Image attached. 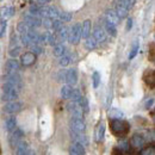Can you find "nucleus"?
Instances as JSON below:
<instances>
[{
  "label": "nucleus",
  "instance_id": "a19ab883",
  "mask_svg": "<svg viewBox=\"0 0 155 155\" xmlns=\"http://www.w3.org/2000/svg\"><path fill=\"white\" fill-rule=\"evenodd\" d=\"M53 20L54 19H50V18H44L42 20V25L45 28V29H51L53 26Z\"/></svg>",
  "mask_w": 155,
  "mask_h": 155
},
{
  "label": "nucleus",
  "instance_id": "4be33fe9",
  "mask_svg": "<svg viewBox=\"0 0 155 155\" xmlns=\"http://www.w3.org/2000/svg\"><path fill=\"white\" fill-rule=\"evenodd\" d=\"M56 38H58V42H64L68 39V34H69V29L67 26H62L58 31H56Z\"/></svg>",
  "mask_w": 155,
  "mask_h": 155
},
{
  "label": "nucleus",
  "instance_id": "aec40b11",
  "mask_svg": "<svg viewBox=\"0 0 155 155\" xmlns=\"http://www.w3.org/2000/svg\"><path fill=\"white\" fill-rule=\"evenodd\" d=\"M130 143L135 148H142L143 144H144V138H143V136L140 135V134H135V135H133V137H131Z\"/></svg>",
  "mask_w": 155,
  "mask_h": 155
},
{
  "label": "nucleus",
  "instance_id": "1a4fd4ad",
  "mask_svg": "<svg viewBox=\"0 0 155 155\" xmlns=\"http://www.w3.org/2000/svg\"><path fill=\"white\" fill-rule=\"evenodd\" d=\"M67 110L69 111V114L72 117H78V118H84V112L81 110V107L79 106V104L75 101H69L67 105Z\"/></svg>",
  "mask_w": 155,
  "mask_h": 155
},
{
  "label": "nucleus",
  "instance_id": "f257e3e1",
  "mask_svg": "<svg viewBox=\"0 0 155 155\" xmlns=\"http://www.w3.org/2000/svg\"><path fill=\"white\" fill-rule=\"evenodd\" d=\"M110 128H111L112 133L116 136H123L125 134H128L130 127H129V123L127 120L115 118L114 120L110 122Z\"/></svg>",
  "mask_w": 155,
  "mask_h": 155
},
{
  "label": "nucleus",
  "instance_id": "e433bc0d",
  "mask_svg": "<svg viewBox=\"0 0 155 155\" xmlns=\"http://www.w3.org/2000/svg\"><path fill=\"white\" fill-rule=\"evenodd\" d=\"M92 81H93V87L97 88L100 84V74L98 72H94L93 75H92Z\"/></svg>",
  "mask_w": 155,
  "mask_h": 155
},
{
  "label": "nucleus",
  "instance_id": "4c0bfd02",
  "mask_svg": "<svg viewBox=\"0 0 155 155\" xmlns=\"http://www.w3.org/2000/svg\"><path fill=\"white\" fill-rule=\"evenodd\" d=\"M63 26V24H62V21L58 19H54L53 20V26H51V30H54V31H58Z\"/></svg>",
  "mask_w": 155,
  "mask_h": 155
},
{
  "label": "nucleus",
  "instance_id": "f3484780",
  "mask_svg": "<svg viewBox=\"0 0 155 155\" xmlns=\"http://www.w3.org/2000/svg\"><path fill=\"white\" fill-rule=\"evenodd\" d=\"M91 35V20L86 19L81 24V37L82 38H87Z\"/></svg>",
  "mask_w": 155,
  "mask_h": 155
},
{
  "label": "nucleus",
  "instance_id": "3c124183",
  "mask_svg": "<svg viewBox=\"0 0 155 155\" xmlns=\"http://www.w3.org/2000/svg\"><path fill=\"white\" fill-rule=\"evenodd\" d=\"M26 155H36V154H35V152H34V150L29 149V150H28V153H26Z\"/></svg>",
  "mask_w": 155,
  "mask_h": 155
},
{
  "label": "nucleus",
  "instance_id": "49530a36",
  "mask_svg": "<svg viewBox=\"0 0 155 155\" xmlns=\"http://www.w3.org/2000/svg\"><path fill=\"white\" fill-rule=\"evenodd\" d=\"M119 146H120V148H123L124 150H128V148H129V147H128V142H127V141H122V142L119 143Z\"/></svg>",
  "mask_w": 155,
  "mask_h": 155
},
{
  "label": "nucleus",
  "instance_id": "412c9836",
  "mask_svg": "<svg viewBox=\"0 0 155 155\" xmlns=\"http://www.w3.org/2000/svg\"><path fill=\"white\" fill-rule=\"evenodd\" d=\"M15 15V7H2L0 11V18L1 20H6L11 18Z\"/></svg>",
  "mask_w": 155,
  "mask_h": 155
},
{
  "label": "nucleus",
  "instance_id": "72a5a7b5",
  "mask_svg": "<svg viewBox=\"0 0 155 155\" xmlns=\"http://www.w3.org/2000/svg\"><path fill=\"white\" fill-rule=\"evenodd\" d=\"M28 48L31 50L30 53H32V54H35V55H36V54H42V53H43V48H42L39 44H31V45H29Z\"/></svg>",
  "mask_w": 155,
  "mask_h": 155
},
{
  "label": "nucleus",
  "instance_id": "4468645a",
  "mask_svg": "<svg viewBox=\"0 0 155 155\" xmlns=\"http://www.w3.org/2000/svg\"><path fill=\"white\" fill-rule=\"evenodd\" d=\"M93 38L97 41V43H103L106 41V32L103 28L96 26L94 31H93Z\"/></svg>",
  "mask_w": 155,
  "mask_h": 155
},
{
  "label": "nucleus",
  "instance_id": "c03bdc74",
  "mask_svg": "<svg viewBox=\"0 0 155 155\" xmlns=\"http://www.w3.org/2000/svg\"><path fill=\"white\" fill-rule=\"evenodd\" d=\"M153 153H154V149L150 147V148H144V149H142L140 155H153Z\"/></svg>",
  "mask_w": 155,
  "mask_h": 155
},
{
  "label": "nucleus",
  "instance_id": "cd10ccee",
  "mask_svg": "<svg viewBox=\"0 0 155 155\" xmlns=\"http://www.w3.org/2000/svg\"><path fill=\"white\" fill-rule=\"evenodd\" d=\"M69 152H73L78 155H85V147L82 144H80L79 142H74L71 147V150Z\"/></svg>",
  "mask_w": 155,
  "mask_h": 155
},
{
  "label": "nucleus",
  "instance_id": "5701e85b",
  "mask_svg": "<svg viewBox=\"0 0 155 155\" xmlns=\"http://www.w3.org/2000/svg\"><path fill=\"white\" fill-rule=\"evenodd\" d=\"M144 81H146V84L147 85H149L150 87H154V84H155V74H154V71H152V69H148V71H146V73H144Z\"/></svg>",
  "mask_w": 155,
  "mask_h": 155
},
{
  "label": "nucleus",
  "instance_id": "f8f14e48",
  "mask_svg": "<svg viewBox=\"0 0 155 155\" xmlns=\"http://www.w3.org/2000/svg\"><path fill=\"white\" fill-rule=\"evenodd\" d=\"M35 61H36V55L29 51V53H25V54H23V55L20 56L19 63H21V64L25 66V67H29V66L34 64Z\"/></svg>",
  "mask_w": 155,
  "mask_h": 155
},
{
  "label": "nucleus",
  "instance_id": "7c9ffc66",
  "mask_svg": "<svg viewBox=\"0 0 155 155\" xmlns=\"http://www.w3.org/2000/svg\"><path fill=\"white\" fill-rule=\"evenodd\" d=\"M78 104H79V106L81 107V110H82V112H84V115L85 114H87L88 111H90V106H88V101H87V99L85 97H81L80 98V100L78 101Z\"/></svg>",
  "mask_w": 155,
  "mask_h": 155
},
{
  "label": "nucleus",
  "instance_id": "6e6552de",
  "mask_svg": "<svg viewBox=\"0 0 155 155\" xmlns=\"http://www.w3.org/2000/svg\"><path fill=\"white\" fill-rule=\"evenodd\" d=\"M24 23L31 28V29H36V28H39L42 25V19L39 17H36V16H32V15H25L24 16Z\"/></svg>",
  "mask_w": 155,
  "mask_h": 155
},
{
  "label": "nucleus",
  "instance_id": "de8ad7c7",
  "mask_svg": "<svg viewBox=\"0 0 155 155\" xmlns=\"http://www.w3.org/2000/svg\"><path fill=\"white\" fill-rule=\"evenodd\" d=\"M133 28V19L131 18H128V21H127V30H130Z\"/></svg>",
  "mask_w": 155,
  "mask_h": 155
},
{
  "label": "nucleus",
  "instance_id": "f704fd0d",
  "mask_svg": "<svg viewBox=\"0 0 155 155\" xmlns=\"http://www.w3.org/2000/svg\"><path fill=\"white\" fill-rule=\"evenodd\" d=\"M137 53H138V42L135 41V42H134V44H133L131 51H130V54H129V60H133V58L137 55Z\"/></svg>",
  "mask_w": 155,
  "mask_h": 155
},
{
  "label": "nucleus",
  "instance_id": "79ce46f5",
  "mask_svg": "<svg viewBox=\"0 0 155 155\" xmlns=\"http://www.w3.org/2000/svg\"><path fill=\"white\" fill-rule=\"evenodd\" d=\"M19 54H20V48H19V47L11 48V50H10V55H11L12 58H17Z\"/></svg>",
  "mask_w": 155,
  "mask_h": 155
},
{
  "label": "nucleus",
  "instance_id": "a211bd4d",
  "mask_svg": "<svg viewBox=\"0 0 155 155\" xmlns=\"http://www.w3.org/2000/svg\"><path fill=\"white\" fill-rule=\"evenodd\" d=\"M71 135L72 137L75 140V142H79L80 144H82L84 147L88 144V138L85 134H81V133H74V131H71Z\"/></svg>",
  "mask_w": 155,
  "mask_h": 155
},
{
  "label": "nucleus",
  "instance_id": "473e14b6",
  "mask_svg": "<svg viewBox=\"0 0 155 155\" xmlns=\"http://www.w3.org/2000/svg\"><path fill=\"white\" fill-rule=\"evenodd\" d=\"M58 18H60L58 20H61L63 23L71 21L72 20V13H69V12H61V13H58Z\"/></svg>",
  "mask_w": 155,
  "mask_h": 155
},
{
  "label": "nucleus",
  "instance_id": "423d86ee",
  "mask_svg": "<svg viewBox=\"0 0 155 155\" xmlns=\"http://www.w3.org/2000/svg\"><path fill=\"white\" fill-rule=\"evenodd\" d=\"M58 12L56 7L53 6H41L39 7V16L44 18H50V19H56L58 18Z\"/></svg>",
  "mask_w": 155,
  "mask_h": 155
},
{
  "label": "nucleus",
  "instance_id": "9b49d317",
  "mask_svg": "<svg viewBox=\"0 0 155 155\" xmlns=\"http://www.w3.org/2000/svg\"><path fill=\"white\" fill-rule=\"evenodd\" d=\"M20 69V63L19 61H17L16 58H11L6 62V72L8 74H12V73H17Z\"/></svg>",
  "mask_w": 155,
  "mask_h": 155
},
{
  "label": "nucleus",
  "instance_id": "ddd939ff",
  "mask_svg": "<svg viewBox=\"0 0 155 155\" xmlns=\"http://www.w3.org/2000/svg\"><path fill=\"white\" fill-rule=\"evenodd\" d=\"M64 82H67V85H69V86H73V85H75L78 82V73L75 69H68L67 72H66V80H64Z\"/></svg>",
  "mask_w": 155,
  "mask_h": 155
},
{
  "label": "nucleus",
  "instance_id": "6e6d98bb",
  "mask_svg": "<svg viewBox=\"0 0 155 155\" xmlns=\"http://www.w3.org/2000/svg\"><path fill=\"white\" fill-rule=\"evenodd\" d=\"M0 1H1V0H0Z\"/></svg>",
  "mask_w": 155,
  "mask_h": 155
},
{
  "label": "nucleus",
  "instance_id": "2f4dec72",
  "mask_svg": "<svg viewBox=\"0 0 155 155\" xmlns=\"http://www.w3.org/2000/svg\"><path fill=\"white\" fill-rule=\"evenodd\" d=\"M30 30H31V28H29L24 21H20V23H18V25H17V31L19 32L20 35H25Z\"/></svg>",
  "mask_w": 155,
  "mask_h": 155
},
{
  "label": "nucleus",
  "instance_id": "393cba45",
  "mask_svg": "<svg viewBox=\"0 0 155 155\" xmlns=\"http://www.w3.org/2000/svg\"><path fill=\"white\" fill-rule=\"evenodd\" d=\"M5 125H6V129H7L8 133H12L13 130H16L17 129V119H16V117H10L6 120Z\"/></svg>",
  "mask_w": 155,
  "mask_h": 155
},
{
  "label": "nucleus",
  "instance_id": "603ef678",
  "mask_svg": "<svg viewBox=\"0 0 155 155\" xmlns=\"http://www.w3.org/2000/svg\"><path fill=\"white\" fill-rule=\"evenodd\" d=\"M114 155H123L120 152H118V150H116V152H114Z\"/></svg>",
  "mask_w": 155,
  "mask_h": 155
},
{
  "label": "nucleus",
  "instance_id": "c85d7f7f",
  "mask_svg": "<svg viewBox=\"0 0 155 155\" xmlns=\"http://www.w3.org/2000/svg\"><path fill=\"white\" fill-rule=\"evenodd\" d=\"M72 91H73V87L69 86V85H63L62 88H61V97L63 99H69L71 94H72Z\"/></svg>",
  "mask_w": 155,
  "mask_h": 155
},
{
  "label": "nucleus",
  "instance_id": "58836bf2",
  "mask_svg": "<svg viewBox=\"0 0 155 155\" xmlns=\"http://www.w3.org/2000/svg\"><path fill=\"white\" fill-rule=\"evenodd\" d=\"M71 63V58L68 56V55H63L62 58H60V64L62 66V67H66V66H68Z\"/></svg>",
  "mask_w": 155,
  "mask_h": 155
},
{
  "label": "nucleus",
  "instance_id": "6ab92c4d",
  "mask_svg": "<svg viewBox=\"0 0 155 155\" xmlns=\"http://www.w3.org/2000/svg\"><path fill=\"white\" fill-rule=\"evenodd\" d=\"M15 149H16V155H26L28 150H29V146H28L25 140H21L15 147Z\"/></svg>",
  "mask_w": 155,
  "mask_h": 155
},
{
  "label": "nucleus",
  "instance_id": "864d4df0",
  "mask_svg": "<svg viewBox=\"0 0 155 155\" xmlns=\"http://www.w3.org/2000/svg\"><path fill=\"white\" fill-rule=\"evenodd\" d=\"M69 155H78V154H75V153H73V152H69Z\"/></svg>",
  "mask_w": 155,
  "mask_h": 155
},
{
  "label": "nucleus",
  "instance_id": "9d476101",
  "mask_svg": "<svg viewBox=\"0 0 155 155\" xmlns=\"http://www.w3.org/2000/svg\"><path fill=\"white\" fill-rule=\"evenodd\" d=\"M105 20H107L109 23H111V24H114L115 26H117L118 24H119V17L117 16L116 11L115 10H112V8H109V10H106V12H105Z\"/></svg>",
  "mask_w": 155,
  "mask_h": 155
},
{
  "label": "nucleus",
  "instance_id": "37998d69",
  "mask_svg": "<svg viewBox=\"0 0 155 155\" xmlns=\"http://www.w3.org/2000/svg\"><path fill=\"white\" fill-rule=\"evenodd\" d=\"M66 72L67 71H60L58 73V81H61V82H64V80H66Z\"/></svg>",
  "mask_w": 155,
  "mask_h": 155
},
{
  "label": "nucleus",
  "instance_id": "0eeeda50",
  "mask_svg": "<svg viewBox=\"0 0 155 155\" xmlns=\"http://www.w3.org/2000/svg\"><path fill=\"white\" fill-rule=\"evenodd\" d=\"M21 109H23V104H21L20 101H17V100H15V101H8V103L4 106V111H5L6 114H10V115L19 112V111H21Z\"/></svg>",
  "mask_w": 155,
  "mask_h": 155
},
{
  "label": "nucleus",
  "instance_id": "7ed1b4c3",
  "mask_svg": "<svg viewBox=\"0 0 155 155\" xmlns=\"http://www.w3.org/2000/svg\"><path fill=\"white\" fill-rule=\"evenodd\" d=\"M69 128H71V131L85 134V130H86V123H85L84 118L72 117V118H71V122H69Z\"/></svg>",
  "mask_w": 155,
  "mask_h": 155
},
{
  "label": "nucleus",
  "instance_id": "20e7f679",
  "mask_svg": "<svg viewBox=\"0 0 155 155\" xmlns=\"http://www.w3.org/2000/svg\"><path fill=\"white\" fill-rule=\"evenodd\" d=\"M81 39V24H74L71 30H69V34H68V42L72 43V44H78Z\"/></svg>",
  "mask_w": 155,
  "mask_h": 155
},
{
  "label": "nucleus",
  "instance_id": "2eb2a0df",
  "mask_svg": "<svg viewBox=\"0 0 155 155\" xmlns=\"http://www.w3.org/2000/svg\"><path fill=\"white\" fill-rule=\"evenodd\" d=\"M116 13L117 16L119 17V19H122V18H127L128 17V8L125 7V5L123 4V1H120V2H117L116 5Z\"/></svg>",
  "mask_w": 155,
  "mask_h": 155
},
{
  "label": "nucleus",
  "instance_id": "8fccbe9b",
  "mask_svg": "<svg viewBox=\"0 0 155 155\" xmlns=\"http://www.w3.org/2000/svg\"><path fill=\"white\" fill-rule=\"evenodd\" d=\"M51 0H37V2L38 4H42V5H44V4H48V2H50Z\"/></svg>",
  "mask_w": 155,
  "mask_h": 155
},
{
  "label": "nucleus",
  "instance_id": "c9c22d12",
  "mask_svg": "<svg viewBox=\"0 0 155 155\" xmlns=\"http://www.w3.org/2000/svg\"><path fill=\"white\" fill-rule=\"evenodd\" d=\"M81 97H82V96H81V93H80V91H79V90H73L69 99H71L72 101H75V103H78V101L80 100V98H81Z\"/></svg>",
  "mask_w": 155,
  "mask_h": 155
},
{
  "label": "nucleus",
  "instance_id": "bb28decb",
  "mask_svg": "<svg viewBox=\"0 0 155 155\" xmlns=\"http://www.w3.org/2000/svg\"><path fill=\"white\" fill-rule=\"evenodd\" d=\"M104 135H105V125L103 123H100L97 127V130H96V141L101 142L104 140Z\"/></svg>",
  "mask_w": 155,
  "mask_h": 155
},
{
  "label": "nucleus",
  "instance_id": "5fc2aeb1",
  "mask_svg": "<svg viewBox=\"0 0 155 155\" xmlns=\"http://www.w3.org/2000/svg\"><path fill=\"white\" fill-rule=\"evenodd\" d=\"M120 1H123V0H117V2H120Z\"/></svg>",
  "mask_w": 155,
  "mask_h": 155
},
{
  "label": "nucleus",
  "instance_id": "a18cd8bd",
  "mask_svg": "<svg viewBox=\"0 0 155 155\" xmlns=\"http://www.w3.org/2000/svg\"><path fill=\"white\" fill-rule=\"evenodd\" d=\"M110 116L111 117H118V119H120V117L123 116V114L118 110H111L110 111Z\"/></svg>",
  "mask_w": 155,
  "mask_h": 155
},
{
  "label": "nucleus",
  "instance_id": "09e8293b",
  "mask_svg": "<svg viewBox=\"0 0 155 155\" xmlns=\"http://www.w3.org/2000/svg\"><path fill=\"white\" fill-rule=\"evenodd\" d=\"M153 103H154V99H149V100H147V103H146V107L149 109V107L153 105Z\"/></svg>",
  "mask_w": 155,
  "mask_h": 155
},
{
  "label": "nucleus",
  "instance_id": "b1692460",
  "mask_svg": "<svg viewBox=\"0 0 155 155\" xmlns=\"http://www.w3.org/2000/svg\"><path fill=\"white\" fill-rule=\"evenodd\" d=\"M104 30H105V32H107L110 36H112V37H116L117 36V28L114 25V24H111V23H109L107 20L104 19Z\"/></svg>",
  "mask_w": 155,
  "mask_h": 155
},
{
  "label": "nucleus",
  "instance_id": "39448f33",
  "mask_svg": "<svg viewBox=\"0 0 155 155\" xmlns=\"http://www.w3.org/2000/svg\"><path fill=\"white\" fill-rule=\"evenodd\" d=\"M5 84L12 86L13 88H16L17 91H19L23 88V81H21V78L18 73H12V74H7L6 77V81Z\"/></svg>",
  "mask_w": 155,
  "mask_h": 155
},
{
  "label": "nucleus",
  "instance_id": "ea45409f",
  "mask_svg": "<svg viewBox=\"0 0 155 155\" xmlns=\"http://www.w3.org/2000/svg\"><path fill=\"white\" fill-rule=\"evenodd\" d=\"M6 28H7V21L6 20H1V23H0V38L5 35Z\"/></svg>",
  "mask_w": 155,
  "mask_h": 155
},
{
  "label": "nucleus",
  "instance_id": "c756f323",
  "mask_svg": "<svg viewBox=\"0 0 155 155\" xmlns=\"http://www.w3.org/2000/svg\"><path fill=\"white\" fill-rule=\"evenodd\" d=\"M97 45H98L97 41L93 38V36H90V37L86 38V42H85L86 49H88V50H94V49L97 48Z\"/></svg>",
  "mask_w": 155,
  "mask_h": 155
},
{
  "label": "nucleus",
  "instance_id": "f03ea898",
  "mask_svg": "<svg viewBox=\"0 0 155 155\" xmlns=\"http://www.w3.org/2000/svg\"><path fill=\"white\" fill-rule=\"evenodd\" d=\"M19 97V91H17L16 88H13L12 86L4 84L2 87V100H7V101H15Z\"/></svg>",
  "mask_w": 155,
  "mask_h": 155
},
{
  "label": "nucleus",
  "instance_id": "dca6fc26",
  "mask_svg": "<svg viewBox=\"0 0 155 155\" xmlns=\"http://www.w3.org/2000/svg\"><path fill=\"white\" fill-rule=\"evenodd\" d=\"M23 136H24V134H23V131L20 129H16V130L12 131V134H11V144H12V147H16L19 143L21 141V138H23Z\"/></svg>",
  "mask_w": 155,
  "mask_h": 155
},
{
  "label": "nucleus",
  "instance_id": "a878e982",
  "mask_svg": "<svg viewBox=\"0 0 155 155\" xmlns=\"http://www.w3.org/2000/svg\"><path fill=\"white\" fill-rule=\"evenodd\" d=\"M53 54H54V56H56V58H62L63 55H66V47L63 45V44H56L55 47H54V50H53Z\"/></svg>",
  "mask_w": 155,
  "mask_h": 155
}]
</instances>
